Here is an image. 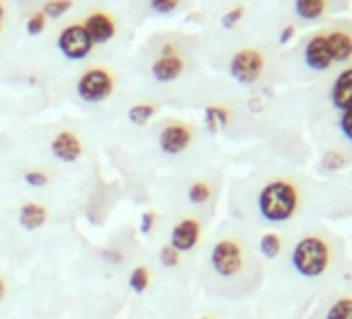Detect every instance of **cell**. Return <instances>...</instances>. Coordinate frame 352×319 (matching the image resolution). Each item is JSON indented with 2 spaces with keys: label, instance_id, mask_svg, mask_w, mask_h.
<instances>
[{
  "label": "cell",
  "instance_id": "obj_1",
  "mask_svg": "<svg viewBox=\"0 0 352 319\" xmlns=\"http://www.w3.org/2000/svg\"><path fill=\"white\" fill-rule=\"evenodd\" d=\"M298 187L290 181L278 179L267 183L259 193V212L270 222H284L298 210Z\"/></svg>",
  "mask_w": 352,
  "mask_h": 319
},
{
  "label": "cell",
  "instance_id": "obj_2",
  "mask_svg": "<svg viewBox=\"0 0 352 319\" xmlns=\"http://www.w3.org/2000/svg\"><path fill=\"white\" fill-rule=\"evenodd\" d=\"M331 263V249L325 239L311 234L298 241V245L292 251V265L298 274L307 278L321 276Z\"/></svg>",
  "mask_w": 352,
  "mask_h": 319
},
{
  "label": "cell",
  "instance_id": "obj_3",
  "mask_svg": "<svg viewBox=\"0 0 352 319\" xmlns=\"http://www.w3.org/2000/svg\"><path fill=\"white\" fill-rule=\"evenodd\" d=\"M263 67H265L263 54L255 48H243L230 60V73L243 85L255 83L261 77Z\"/></svg>",
  "mask_w": 352,
  "mask_h": 319
},
{
  "label": "cell",
  "instance_id": "obj_4",
  "mask_svg": "<svg viewBox=\"0 0 352 319\" xmlns=\"http://www.w3.org/2000/svg\"><path fill=\"white\" fill-rule=\"evenodd\" d=\"M112 85L114 81L106 69H91L79 79L77 91L85 102H102L110 96Z\"/></svg>",
  "mask_w": 352,
  "mask_h": 319
},
{
  "label": "cell",
  "instance_id": "obj_5",
  "mask_svg": "<svg viewBox=\"0 0 352 319\" xmlns=\"http://www.w3.org/2000/svg\"><path fill=\"white\" fill-rule=\"evenodd\" d=\"M212 263L216 267V272L220 276H234L241 272L243 267V249L239 243L224 239L220 243H216L214 251H212Z\"/></svg>",
  "mask_w": 352,
  "mask_h": 319
},
{
  "label": "cell",
  "instance_id": "obj_6",
  "mask_svg": "<svg viewBox=\"0 0 352 319\" xmlns=\"http://www.w3.org/2000/svg\"><path fill=\"white\" fill-rule=\"evenodd\" d=\"M91 46L94 44L83 25H69L58 38V48L63 50L67 58H73V60L85 58L91 52Z\"/></svg>",
  "mask_w": 352,
  "mask_h": 319
},
{
  "label": "cell",
  "instance_id": "obj_7",
  "mask_svg": "<svg viewBox=\"0 0 352 319\" xmlns=\"http://www.w3.org/2000/svg\"><path fill=\"white\" fill-rule=\"evenodd\" d=\"M193 139V133L187 124L183 122H174V124H168L162 135H160V147L166 151V153H181L183 149L189 147Z\"/></svg>",
  "mask_w": 352,
  "mask_h": 319
},
{
  "label": "cell",
  "instance_id": "obj_8",
  "mask_svg": "<svg viewBox=\"0 0 352 319\" xmlns=\"http://www.w3.org/2000/svg\"><path fill=\"white\" fill-rule=\"evenodd\" d=\"M305 63L313 69V71H325L331 67V56L327 50V42H325V34H317L315 38H311L305 46Z\"/></svg>",
  "mask_w": 352,
  "mask_h": 319
},
{
  "label": "cell",
  "instance_id": "obj_9",
  "mask_svg": "<svg viewBox=\"0 0 352 319\" xmlns=\"http://www.w3.org/2000/svg\"><path fill=\"white\" fill-rule=\"evenodd\" d=\"M85 32L91 40V44H102V42H108L114 32H116V23L110 15L106 13H91L85 21Z\"/></svg>",
  "mask_w": 352,
  "mask_h": 319
},
{
  "label": "cell",
  "instance_id": "obj_10",
  "mask_svg": "<svg viewBox=\"0 0 352 319\" xmlns=\"http://www.w3.org/2000/svg\"><path fill=\"white\" fill-rule=\"evenodd\" d=\"M197 239H199V222L197 220H193V218H187V220H183V222H179L174 226V230H172V249H176V251H189V249H193L195 247V243H197Z\"/></svg>",
  "mask_w": 352,
  "mask_h": 319
},
{
  "label": "cell",
  "instance_id": "obj_11",
  "mask_svg": "<svg viewBox=\"0 0 352 319\" xmlns=\"http://www.w3.org/2000/svg\"><path fill=\"white\" fill-rule=\"evenodd\" d=\"M52 151L63 162H75L81 155V139L73 131H60L52 139Z\"/></svg>",
  "mask_w": 352,
  "mask_h": 319
},
{
  "label": "cell",
  "instance_id": "obj_12",
  "mask_svg": "<svg viewBox=\"0 0 352 319\" xmlns=\"http://www.w3.org/2000/svg\"><path fill=\"white\" fill-rule=\"evenodd\" d=\"M327 50L331 56V63H344L352 58V36L344 30H331L325 34Z\"/></svg>",
  "mask_w": 352,
  "mask_h": 319
},
{
  "label": "cell",
  "instance_id": "obj_13",
  "mask_svg": "<svg viewBox=\"0 0 352 319\" xmlns=\"http://www.w3.org/2000/svg\"><path fill=\"white\" fill-rule=\"evenodd\" d=\"M331 102L340 110L352 108V67L344 69L338 75V79L331 87Z\"/></svg>",
  "mask_w": 352,
  "mask_h": 319
},
{
  "label": "cell",
  "instance_id": "obj_14",
  "mask_svg": "<svg viewBox=\"0 0 352 319\" xmlns=\"http://www.w3.org/2000/svg\"><path fill=\"white\" fill-rule=\"evenodd\" d=\"M183 69H185L183 58H179V56H162L160 60L153 63L151 73H153V77L157 81H172V79H176L183 73Z\"/></svg>",
  "mask_w": 352,
  "mask_h": 319
},
{
  "label": "cell",
  "instance_id": "obj_15",
  "mask_svg": "<svg viewBox=\"0 0 352 319\" xmlns=\"http://www.w3.org/2000/svg\"><path fill=\"white\" fill-rule=\"evenodd\" d=\"M19 220L25 228L34 230L46 222V210L40 204H25L19 212Z\"/></svg>",
  "mask_w": 352,
  "mask_h": 319
},
{
  "label": "cell",
  "instance_id": "obj_16",
  "mask_svg": "<svg viewBox=\"0 0 352 319\" xmlns=\"http://www.w3.org/2000/svg\"><path fill=\"white\" fill-rule=\"evenodd\" d=\"M294 11L302 19H317L325 13V3L323 0H300L294 5Z\"/></svg>",
  "mask_w": 352,
  "mask_h": 319
},
{
  "label": "cell",
  "instance_id": "obj_17",
  "mask_svg": "<svg viewBox=\"0 0 352 319\" xmlns=\"http://www.w3.org/2000/svg\"><path fill=\"white\" fill-rule=\"evenodd\" d=\"M325 319H352V296L338 298L329 309Z\"/></svg>",
  "mask_w": 352,
  "mask_h": 319
},
{
  "label": "cell",
  "instance_id": "obj_18",
  "mask_svg": "<svg viewBox=\"0 0 352 319\" xmlns=\"http://www.w3.org/2000/svg\"><path fill=\"white\" fill-rule=\"evenodd\" d=\"M206 122H208L210 131H220V129L228 122V112H226L224 108H218V106L208 108V112H206Z\"/></svg>",
  "mask_w": 352,
  "mask_h": 319
},
{
  "label": "cell",
  "instance_id": "obj_19",
  "mask_svg": "<svg viewBox=\"0 0 352 319\" xmlns=\"http://www.w3.org/2000/svg\"><path fill=\"white\" fill-rule=\"evenodd\" d=\"M153 114H155V106H151V104H137V106H133V108L129 110V118H131V122H135V124L147 122Z\"/></svg>",
  "mask_w": 352,
  "mask_h": 319
},
{
  "label": "cell",
  "instance_id": "obj_20",
  "mask_svg": "<svg viewBox=\"0 0 352 319\" xmlns=\"http://www.w3.org/2000/svg\"><path fill=\"white\" fill-rule=\"evenodd\" d=\"M259 247H261V251H263L265 257H276V255L280 253V249H282V241H280L278 234L270 232V234H265V236L261 239Z\"/></svg>",
  "mask_w": 352,
  "mask_h": 319
},
{
  "label": "cell",
  "instance_id": "obj_21",
  "mask_svg": "<svg viewBox=\"0 0 352 319\" xmlns=\"http://www.w3.org/2000/svg\"><path fill=\"white\" fill-rule=\"evenodd\" d=\"M147 284H149V270L145 265L135 267L133 274H131V288L135 292H143L147 288Z\"/></svg>",
  "mask_w": 352,
  "mask_h": 319
},
{
  "label": "cell",
  "instance_id": "obj_22",
  "mask_svg": "<svg viewBox=\"0 0 352 319\" xmlns=\"http://www.w3.org/2000/svg\"><path fill=\"white\" fill-rule=\"evenodd\" d=\"M210 195H212V189H210V185L208 183H193L191 185V189H189V199L193 201V204H204V201H208L210 199Z\"/></svg>",
  "mask_w": 352,
  "mask_h": 319
},
{
  "label": "cell",
  "instance_id": "obj_23",
  "mask_svg": "<svg viewBox=\"0 0 352 319\" xmlns=\"http://www.w3.org/2000/svg\"><path fill=\"white\" fill-rule=\"evenodd\" d=\"M71 7H73V3H69V0H60V3H48L42 13H44V17H60Z\"/></svg>",
  "mask_w": 352,
  "mask_h": 319
},
{
  "label": "cell",
  "instance_id": "obj_24",
  "mask_svg": "<svg viewBox=\"0 0 352 319\" xmlns=\"http://www.w3.org/2000/svg\"><path fill=\"white\" fill-rule=\"evenodd\" d=\"M344 162H346V157H344L340 151H327V153H325V157H323V166H325V168H329V170H338V168H342V166H344Z\"/></svg>",
  "mask_w": 352,
  "mask_h": 319
},
{
  "label": "cell",
  "instance_id": "obj_25",
  "mask_svg": "<svg viewBox=\"0 0 352 319\" xmlns=\"http://www.w3.org/2000/svg\"><path fill=\"white\" fill-rule=\"evenodd\" d=\"M160 259L166 267H174L176 263H179V251L172 249L170 245L162 247V253H160Z\"/></svg>",
  "mask_w": 352,
  "mask_h": 319
},
{
  "label": "cell",
  "instance_id": "obj_26",
  "mask_svg": "<svg viewBox=\"0 0 352 319\" xmlns=\"http://www.w3.org/2000/svg\"><path fill=\"white\" fill-rule=\"evenodd\" d=\"M44 28H46V17H44V13H36V15H32V19L28 21V32H30L32 36L42 34Z\"/></svg>",
  "mask_w": 352,
  "mask_h": 319
},
{
  "label": "cell",
  "instance_id": "obj_27",
  "mask_svg": "<svg viewBox=\"0 0 352 319\" xmlns=\"http://www.w3.org/2000/svg\"><path fill=\"white\" fill-rule=\"evenodd\" d=\"M340 129H342V133L346 135V139L352 141V108L344 110L342 120H340Z\"/></svg>",
  "mask_w": 352,
  "mask_h": 319
},
{
  "label": "cell",
  "instance_id": "obj_28",
  "mask_svg": "<svg viewBox=\"0 0 352 319\" xmlns=\"http://www.w3.org/2000/svg\"><path fill=\"white\" fill-rule=\"evenodd\" d=\"M25 181H28V185H32V187H44V185H48V177H46L44 173H40V170L28 173V175H25Z\"/></svg>",
  "mask_w": 352,
  "mask_h": 319
},
{
  "label": "cell",
  "instance_id": "obj_29",
  "mask_svg": "<svg viewBox=\"0 0 352 319\" xmlns=\"http://www.w3.org/2000/svg\"><path fill=\"white\" fill-rule=\"evenodd\" d=\"M179 7V3H174V0H153L151 3V9L157 11V13H170Z\"/></svg>",
  "mask_w": 352,
  "mask_h": 319
},
{
  "label": "cell",
  "instance_id": "obj_30",
  "mask_svg": "<svg viewBox=\"0 0 352 319\" xmlns=\"http://www.w3.org/2000/svg\"><path fill=\"white\" fill-rule=\"evenodd\" d=\"M243 13H245V9H243V7H239V9H234V11L226 13V15H224V19H222V25H224V28H234V25L239 23V19L243 17Z\"/></svg>",
  "mask_w": 352,
  "mask_h": 319
},
{
  "label": "cell",
  "instance_id": "obj_31",
  "mask_svg": "<svg viewBox=\"0 0 352 319\" xmlns=\"http://www.w3.org/2000/svg\"><path fill=\"white\" fill-rule=\"evenodd\" d=\"M153 224V214H143V222H141V232H149Z\"/></svg>",
  "mask_w": 352,
  "mask_h": 319
},
{
  "label": "cell",
  "instance_id": "obj_32",
  "mask_svg": "<svg viewBox=\"0 0 352 319\" xmlns=\"http://www.w3.org/2000/svg\"><path fill=\"white\" fill-rule=\"evenodd\" d=\"M292 34H294V28H286V30L282 32V38H280V42H282V44H286V42L292 38Z\"/></svg>",
  "mask_w": 352,
  "mask_h": 319
},
{
  "label": "cell",
  "instance_id": "obj_33",
  "mask_svg": "<svg viewBox=\"0 0 352 319\" xmlns=\"http://www.w3.org/2000/svg\"><path fill=\"white\" fill-rule=\"evenodd\" d=\"M7 294V284L3 282V280H0V298H3Z\"/></svg>",
  "mask_w": 352,
  "mask_h": 319
},
{
  "label": "cell",
  "instance_id": "obj_34",
  "mask_svg": "<svg viewBox=\"0 0 352 319\" xmlns=\"http://www.w3.org/2000/svg\"><path fill=\"white\" fill-rule=\"evenodd\" d=\"M3 21H5V7L0 5V25H3Z\"/></svg>",
  "mask_w": 352,
  "mask_h": 319
},
{
  "label": "cell",
  "instance_id": "obj_35",
  "mask_svg": "<svg viewBox=\"0 0 352 319\" xmlns=\"http://www.w3.org/2000/svg\"><path fill=\"white\" fill-rule=\"evenodd\" d=\"M204 319H212V317H204Z\"/></svg>",
  "mask_w": 352,
  "mask_h": 319
},
{
  "label": "cell",
  "instance_id": "obj_36",
  "mask_svg": "<svg viewBox=\"0 0 352 319\" xmlns=\"http://www.w3.org/2000/svg\"><path fill=\"white\" fill-rule=\"evenodd\" d=\"M0 28H3V25H0Z\"/></svg>",
  "mask_w": 352,
  "mask_h": 319
}]
</instances>
